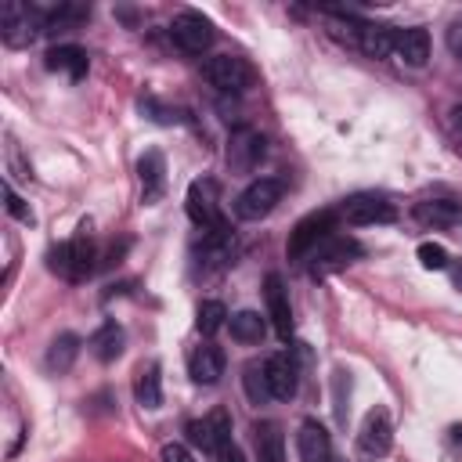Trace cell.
Instances as JSON below:
<instances>
[{
    "label": "cell",
    "instance_id": "cell-1",
    "mask_svg": "<svg viewBox=\"0 0 462 462\" xmlns=\"http://www.w3.org/2000/svg\"><path fill=\"white\" fill-rule=\"evenodd\" d=\"M94 260H97V249L87 235H76L69 242H58L51 253H47V267L65 278V282H83L90 271H94Z\"/></svg>",
    "mask_w": 462,
    "mask_h": 462
},
{
    "label": "cell",
    "instance_id": "cell-2",
    "mask_svg": "<svg viewBox=\"0 0 462 462\" xmlns=\"http://www.w3.org/2000/svg\"><path fill=\"white\" fill-rule=\"evenodd\" d=\"M43 32V14L22 0H7L0 7V40L7 47H29L36 36Z\"/></svg>",
    "mask_w": 462,
    "mask_h": 462
},
{
    "label": "cell",
    "instance_id": "cell-3",
    "mask_svg": "<svg viewBox=\"0 0 462 462\" xmlns=\"http://www.w3.org/2000/svg\"><path fill=\"white\" fill-rule=\"evenodd\" d=\"M282 191H285V184L278 177H256V180H249L238 191V199H235V217L238 220H260V217H267L282 202Z\"/></svg>",
    "mask_w": 462,
    "mask_h": 462
},
{
    "label": "cell",
    "instance_id": "cell-4",
    "mask_svg": "<svg viewBox=\"0 0 462 462\" xmlns=\"http://www.w3.org/2000/svg\"><path fill=\"white\" fill-rule=\"evenodd\" d=\"M184 206H188V217H191L202 231H220V227H227V224H224V213H220V188H217V180H209V177L191 180Z\"/></svg>",
    "mask_w": 462,
    "mask_h": 462
},
{
    "label": "cell",
    "instance_id": "cell-5",
    "mask_svg": "<svg viewBox=\"0 0 462 462\" xmlns=\"http://www.w3.org/2000/svg\"><path fill=\"white\" fill-rule=\"evenodd\" d=\"M202 76H206V83L217 87L220 94H242V90L253 83V69H249V61L238 58V54H213V58H206Z\"/></svg>",
    "mask_w": 462,
    "mask_h": 462
},
{
    "label": "cell",
    "instance_id": "cell-6",
    "mask_svg": "<svg viewBox=\"0 0 462 462\" xmlns=\"http://www.w3.org/2000/svg\"><path fill=\"white\" fill-rule=\"evenodd\" d=\"M332 227H336V213H332V209H314V213H307V217L289 231V245H285V253H289L292 260L310 256V253L332 235Z\"/></svg>",
    "mask_w": 462,
    "mask_h": 462
},
{
    "label": "cell",
    "instance_id": "cell-7",
    "mask_svg": "<svg viewBox=\"0 0 462 462\" xmlns=\"http://www.w3.org/2000/svg\"><path fill=\"white\" fill-rule=\"evenodd\" d=\"M213 22L206 18V14H199V11H180L173 22H170V40L184 51V54H202V51H209V43H213Z\"/></svg>",
    "mask_w": 462,
    "mask_h": 462
},
{
    "label": "cell",
    "instance_id": "cell-8",
    "mask_svg": "<svg viewBox=\"0 0 462 462\" xmlns=\"http://www.w3.org/2000/svg\"><path fill=\"white\" fill-rule=\"evenodd\" d=\"M393 448V422H390V411L383 404L368 408V415L361 419V430H357V451L365 458H383L386 451Z\"/></svg>",
    "mask_w": 462,
    "mask_h": 462
},
{
    "label": "cell",
    "instance_id": "cell-9",
    "mask_svg": "<svg viewBox=\"0 0 462 462\" xmlns=\"http://www.w3.org/2000/svg\"><path fill=\"white\" fill-rule=\"evenodd\" d=\"M361 256V245L354 238H343V235H328L314 253H310V274L314 278H325V274H336L343 271L346 263H354Z\"/></svg>",
    "mask_w": 462,
    "mask_h": 462
},
{
    "label": "cell",
    "instance_id": "cell-10",
    "mask_svg": "<svg viewBox=\"0 0 462 462\" xmlns=\"http://www.w3.org/2000/svg\"><path fill=\"white\" fill-rule=\"evenodd\" d=\"M188 440L209 455H217L224 444H231V415L227 408H213L209 415L202 419H191L188 422Z\"/></svg>",
    "mask_w": 462,
    "mask_h": 462
},
{
    "label": "cell",
    "instance_id": "cell-11",
    "mask_svg": "<svg viewBox=\"0 0 462 462\" xmlns=\"http://www.w3.org/2000/svg\"><path fill=\"white\" fill-rule=\"evenodd\" d=\"M339 217L346 224H354V227H368V224H390L397 217V209L383 195H350L339 206Z\"/></svg>",
    "mask_w": 462,
    "mask_h": 462
},
{
    "label": "cell",
    "instance_id": "cell-12",
    "mask_svg": "<svg viewBox=\"0 0 462 462\" xmlns=\"http://www.w3.org/2000/svg\"><path fill=\"white\" fill-rule=\"evenodd\" d=\"M263 152H267V141H263L260 130H253V126L231 130V141H227V166L231 170H238V173L256 170V162L263 159Z\"/></svg>",
    "mask_w": 462,
    "mask_h": 462
},
{
    "label": "cell",
    "instance_id": "cell-13",
    "mask_svg": "<svg viewBox=\"0 0 462 462\" xmlns=\"http://www.w3.org/2000/svg\"><path fill=\"white\" fill-rule=\"evenodd\" d=\"M263 300H267V318H271L274 332L289 343V336H292V307H289V289H285L282 274L271 271L263 278Z\"/></svg>",
    "mask_w": 462,
    "mask_h": 462
},
{
    "label": "cell",
    "instance_id": "cell-14",
    "mask_svg": "<svg viewBox=\"0 0 462 462\" xmlns=\"http://www.w3.org/2000/svg\"><path fill=\"white\" fill-rule=\"evenodd\" d=\"M263 372H267V390H271V397H274V401H289V397L296 393L300 368H296L292 354H285V350L271 354V357L263 361Z\"/></svg>",
    "mask_w": 462,
    "mask_h": 462
},
{
    "label": "cell",
    "instance_id": "cell-15",
    "mask_svg": "<svg viewBox=\"0 0 462 462\" xmlns=\"http://www.w3.org/2000/svg\"><path fill=\"white\" fill-rule=\"evenodd\" d=\"M137 180H141V202L144 206L162 199V191H166V159H162L159 148H148L137 159Z\"/></svg>",
    "mask_w": 462,
    "mask_h": 462
},
{
    "label": "cell",
    "instance_id": "cell-16",
    "mask_svg": "<svg viewBox=\"0 0 462 462\" xmlns=\"http://www.w3.org/2000/svg\"><path fill=\"white\" fill-rule=\"evenodd\" d=\"M300 462H332V437L318 419H303L296 433Z\"/></svg>",
    "mask_w": 462,
    "mask_h": 462
},
{
    "label": "cell",
    "instance_id": "cell-17",
    "mask_svg": "<svg viewBox=\"0 0 462 462\" xmlns=\"http://www.w3.org/2000/svg\"><path fill=\"white\" fill-rule=\"evenodd\" d=\"M224 350L217 346V343H202V346H195L191 350V357H188V375H191V383H199V386H213V383H220V375H224Z\"/></svg>",
    "mask_w": 462,
    "mask_h": 462
},
{
    "label": "cell",
    "instance_id": "cell-18",
    "mask_svg": "<svg viewBox=\"0 0 462 462\" xmlns=\"http://www.w3.org/2000/svg\"><path fill=\"white\" fill-rule=\"evenodd\" d=\"M253 448L260 462H285V433L274 419H260L253 426Z\"/></svg>",
    "mask_w": 462,
    "mask_h": 462
},
{
    "label": "cell",
    "instance_id": "cell-19",
    "mask_svg": "<svg viewBox=\"0 0 462 462\" xmlns=\"http://www.w3.org/2000/svg\"><path fill=\"white\" fill-rule=\"evenodd\" d=\"M393 51L401 54L404 65L411 69H422L426 58H430V32L411 25V29H397V40H393Z\"/></svg>",
    "mask_w": 462,
    "mask_h": 462
},
{
    "label": "cell",
    "instance_id": "cell-20",
    "mask_svg": "<svg viewBox=\"0 0 462 462\" xmlns=\"http://www.w3.org/2000/svg\"><path fill=\"white\" fill-rule=\"evenodd\" d=\"M397 29L390 25H372V22H357V51L368 58H386L393 51Z\"/></svg>",
    "mask_w": 462,
    "mask_h": 462
},
{
    "label": "cell",
    "instance_id": "cell-21",
    "mask_svg": "<svg viewBox=\"0 0 462 462\" xmlns=\"http://www.w3.org/2000/svg\"><path fill=\"white\" fill-rule=\"evenodd\" d=\"M51 72H69V79H83L87 76V51L76 47V43H58L47 51V61H43Z\"/></svg>",
    "mask_w": 462,
    "mask_h": 462
},
{
    "label": "cell",
    "instance_id": "cell-22",
    "mask_svg": "<svg viewBox=\"0 0 462 462\" xmlns=\"http://www.w3.org/2000/svg\"><path fill=\"white\" fill-rule=\"evenodd\" d=\"M134 397L148 411L162 404V375H159V365L155 361H148V365L137 368V375H134Z\"/></svg>",
    "mask_w": 462,
    "mask_h": 462
},
{
    "label": "cell",
    "instance_id": "cell-23",
    "mask_svg": "<svg viewBox=\"0 0 462 462\" xmlns=\"http://www.w3.org/2000/svg\"><path fill=\"white\" fill-rule=\"evenodd\" d=\"M458 217H462V209L448 199H426V202L415 206V220L426 224V227H451Z\"/></svg>",
    "mask_w": 462,
    "mask_h": 462
},
{
    "label": "cell",
    "instance_id": "cell-24",
    "mask_svg": "<svg viewBox=\"0 0 462 462\" xmlns=\"http://www.w3.org/2000/svg\"><path fill=\"white\" fill-rule=\"evenodd\" d=\"M76 354H79V336L76 332H61L47 346V368L51 372H69L72 361H76Z\"/></svg>",
    "mask_w": 462,
    "mask_h": 462
},
{
    "label": "cell",
    "instance_id": "cell-25",
    "mask_svg": "<svg viewBox=\"0 0 462 462\" xmlns=\"http://www.w3.org/2000/svg\"><path fill=\"white\" fill-rule=\"evenodd\" d=\"M90 350L97 361H116L123 354V328L116 321H105L94 336H90Z\"/></svg>",
    "mask_w": 462,
    "mask_h": 462
},
{
    "label": "cell",
    "instance_id": "cell-26",
    "mask_svg": "<svg viewBox=\"0 0 462 462\" xmlns=\"http://www.w3.org/2000/svg\"><path fill=\"white\" fill-rule=\"evenodd\" d=\"M227 328H231V336H235L238 343H260L267 321H263L256 310H238V314L227 318Z\"/></svg>",
    "mask_w": 462,
    "mask_h": 462
},
{
    "label": "cell",
    "instance_id": "cell-27",
    "mask_svg": "<svg viewBox=\"0 0 462 462\" xmlns=\"http://www.w3.org/2000/svg\"><path fill=\"white\" fill-rule=\"evenodd\" d=\"M242 386H245V397H249L253 404H263V401L271 397V390H267V372H263L260 361H249V365L242 368Z\"/></svg>",
    "mask_w": 462,
    "mask_h": 462
},
{
    "label": "cell",
    "instance_id": "cell-28",
    "mask_svg": "<svg viewBox=\"0 0 462 462\" xmlns=\"http://www.w3.org/2000/svg\"><path fill=\"white\" fill-rule=\"evenodd\" d=\"M224 321H227V310H224L220 300H202V303H199V318H195V325H199L202 336H213Z\"/></svg>",
    "mask_w": 462,
    "mask_h": 462
},
{
    "label": "cell",
    "instance_id": "cell-29",
    "mask_svg": "<svg viewBox=\"0 0 462 462\" xmlns=\"http://www.w3.org/2000/svg\"><path fill=\"white\" fill-rule=\"evenodd\" d=\"M415 256H419V263L426 267V271H448V249L440 245V242H419V249H415Z\"/></svg>",
    "mask_w": 462,
    "mask_h": 462
},
{
    "label": "cell",
    "instance_id": "cell-30",
    "mask_svg": "<svg viewBox=\"0 0 462 462\" xmlns=\"http://www.w3.org/2000/svg\"><path fill=\"white\" fill-rule=\"evenodd\" d=\"M4 199H7V213L14 217V220H22V224H29L32 220V213H29V206L22 202V195L11 188V184H4Z\"/></svg>",
    "mask_w": 462,
    "mask_h": 462
},
{
    "label": "cell",
    "instance_id": "cell-31",
    "mask_svg": "<svg viewBox=\"0 0 462 462\" xmlns=\"http://www.w3.org/2000/svg\"><path fill=\"white\" fill-rule=\"evenodd\" d=\"M159 458H162V462H195L184 444H162V455H159Z\"/></svg>",
    "mask_w": 462,
    "mask_h": 462
},
{
    "label": "cell",
    "instance_id": "cell-32",
    "mask_svg": "<svg viewBox=\"0 0 462 462\" xmlns=\"http://www.w3.org/2000/svg\"><path fill=\"white\" fill-rule=\"evenodd\" d=\"M213 458H217V462H245V458H242V451L235 448V440H231V444H224V448H220Z\"/></svg>",
    "mask_w": 462,
    "mask_h": 462
},
{
    "label": "cell",
    "instance_id": "cell-33",
    "mask_svg": "<svg viewBox=\"0 0 462 462\" xmlns=\"http://www.w3.org/2000/svg\"><path fill=\"white\" fill-rule=\"evenodd\" d=\"M448 43H451V51H455V54H458V61H462V25H455V29H451Z\"/></svg>",
    "mask_w": 462,
    "mask_h": 462
},
{
    "label": "cell",
    "instance_id": "cell-34",
    "mask_svg": "<svg viewBox=\"0 0 462 462\" xmlns=\"http://www.w3.org/2000/svg\"><path fill=\"white\" fill-rule=\"evenodd\" d=\"M451 282H455V289L462 292V260H458V263L451 267Z\"/></svg>",
    "mask_w": 462,
    "mask_h": 462
},
{
    "label": "cell",
    "instance_id": "cell-35",
    "mask_svg": "<svg viewBox=\"0 0 462 462\" xmlns=\"http://www.w3.org/2000/svg\"><path fill=\"white\" fill-rule=\"evenodd\" d=\"M451 440L462 448V426H451Z\"/></svg>",
    "mask_w": 462,
    "mask_h": 462
},
{
    "label": "cell",
    "instance_id": "cell-36",
    "mask_svg": "<svg viewBox=\"0 0 462 462\" xmlns=\"http://www.w3.org/2000/svg\"><path fill=\"white\" fill-rule=\"evenodd\" d=\"M451 116H455V123L462 126V105H455V108H451Z\"/></svg>",
    "mask_w": 462,
    "mask_h": 462
}]
</instances>
